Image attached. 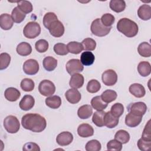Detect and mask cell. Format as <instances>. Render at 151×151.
<instances>
[{
    "label": "cell",
    "mask_w": 151,
    "mask_h": 151,
    "mask_svg": "<svg viewBox=\"0 0 151 151\" xmlns=\"http://www.w3.org/2000/svg\"><path fill=\"white\" fill-rule=\"evenodd\" d=\"M22 127L33 132H42L47 126L45 119L37 113H28L24 115L21 119Z\"/></svg>",
    "instance_id": "cell-1"
},
{
    "label": "cell",
    "mask_w": 151,
    "mask_h": 151,
    "mask_svg": "<svg viewBox=\"0 0 151 151\" xmlns=\"http://www.w3.org/2000/svg\"><path fill=\"white\" fill-rule=\"evenodd\" d=\"M117 29L120 32L129 38L135 37L139 31L137 24L127 18H123L117 22Z\"/></svg>",
    "instance_id": "cell-2"
},
{
    "label": "cell",
    "mask_w": 151,
    "mask_h": 151,
    "mask_svg": "<svg viewBox=\"0 0 151 151\" xmlns=\"http://www.w3.org/2000/svg\"><path fill=\"white\" fill-rule=\"evenodd\" d=\"M111 28V27H105L101 23L100 18H96L92 22L90 29L93 35L101 37L109 34Z\"/></svg>",
    "instance_id": "cell-3"
},
{
    "label": "cell",
    "mask_w": 151,
    "mask_h": 151,
    "mask_svg": "<svg viewBox=\"0 0 151 151\" xmlns=\"http://www.w3.org/2000/svg\"><path fill=\"white\" fill-rule=\"evenodd\" d=\"M41 33L40 24L34 21L29 22L24 27L23 29L24 35L29 39H33L38 37Z\"/></svg>",
    "instance_id": "cell-4"
},
{
    "label": "cell",
    "mask_w": 151,
    "mask_h": 151,
    "mask_svg": "<svg viewBox=\"0 0 151 151\" xmlns=\"http://www.w3.org/2000/svg\"><path fill=\"white\" fill-rule=\"evenodd\" d=\"M4 127L9 133H16L20 128V123L17 117L9 115L4 120Z\"/></svg>",
    "instance_id": "cell-5"
},
{
    "label": "cell",
    "mask_w": 151,
    "mask_h": 151,
    "mask_svg": "<svg viewBox=\"0 0 151 151\" xmlns=\"http://www.w3.org/2000/svg\"><path fill=\"white\" fill-rule=\"evenodd\" d=\"M38 90L42 96L48 97L54 94L55 91V86L50 80H44L40 83Z\"/></svg>",
    "instance_id": "cell-6"
},
{
    "label": "cell",
    "mask_w": 151,
    "mask_h": 151,
    "mask_svg": "<svg viewBox=\"0 0 151 151\" xmlns=\"http://www.w3.org/2000/svg\"><path fill=\"white\" fill-rule=\"evenodd\" d=\"M66 70L67 73L73 75L76 73L81 72L84 70V66L78 59H71L66 64Z\"/></svg>",
    "instance_id": "cell-7"
},
{
    "label": "cell",
    "mask_w": 151,
    "mask_h": 151,
    "mask_svg": "<svg viewBox=\"0 0 151 151\" xmlns=\"http://www.w3.org/2000/svg\"><path fill=\"white\" fill-rule=\"evenodd\" d=\"M40 66L38 61L34 59H28L23 64L22 69L27 75H35L39 71Z\"/></svg>",
    "instance_id": "cell-8"
},
{
    "label": "cell",
    "mask_w": 151,
    "mask_h": 151,
    "mask_svg": "<svg viewBox=\"0 0 151 151\" xmlns=\"http://www.w3.org/2000/svg\"><path fill=\"white\" fill-rule=\"evenodd\" d=\"M101 79L104 85L107 86H112L117 83V75L114 70L109 69L103 73Z\"/></svg>",
    "instance_id": "cell-9"
},
{
    "label": "cell",
    "mask_w": 151,
    "mask_h": 151,
    "mask_svg": "<svg viewBox=\"0 0 151 151\" xmlns=\"http://www.w3.org/2000/svg\"><path fill=\"white\" fill-rule=\"evenodd\" d=\"M127 109L129 112L143 116L147 111V106L144 102L138 101L129 104Z\"/></svg>",
    "instance_id": "cell-10"
},
{
    "label": "cell",
    "mask_w": 151,
    "mask_h": 151,
    "mask_svg": "<svg viewBox=\"0 0 151 151\" xmlns=\"http://www.w3.org/2000/svg\"><path fill=\"white\" fill-rule=\"evenodd\" d=\"M50 34L54 37H61L64 33V27L63 23L57 20L53 22L48 29Z\"/></svg>",
    "instance_id": "cell-11"
},
{
    "label": "cell",
    "mask_w": 151,
    "mask_h": 151,
    "mask_svg": "<svg viewBox=\"0 0 151 151\" xmlns=\"http://www.w3.org/2000/svg\"><path fill=\"white\" fill-rule=\"evenodd\" d=\"M73 140V135L69 132H63L58 134L56 137L57 143L61 146L70 145Z\"/></svg>",
    "instance_id": "cell-12"
},
{
    "label": "cell",
    "mask_w": 151,
    "mask_h": 151,
    "mask_svg": "<svg viewBox=\"0 0 151 151\" xmlns=\"http://www.w3.org/2000/svg\"><path fill=\"white\" fill-rule=\"evenodd\" d=\"M142 116L129 112L125 117V124L130 127H135L139 125L142 120Z\"/></svg>",
    "instance_id": "cell-13"
},
{
    "label": "cell",
    "mask_w": 151,
    "mask_h": 151,
    "mask_svg": "<svg viewBox=\"0 0 151 151\" xmlns=\"http://www.w3.org/2000/svg\"><path fill=\"white\" fill-rule=\"evenodd\" d=\"M65 97L67 100L71 104L77 103L81 99V93L76 88H70L65 93Z\"/></svg>",
    "instance_id": "cell-14"
},
{
    "label": "cell",
    "mask_w": 151,
    "mask_h": 151,
    "mask_svg": "<svg viewBox=\"0 0 151 151\" xmlns=\"http://www.w3.org/2000/svg\"><path fill=\"white\" fill-rule=\"evenodd\" d=\"M35 104L34 98L31 95H25L21 100L19 106L21 110L24 111H28L31 109Z\"/></svg>",
    "instance_id": "cell-15"
},
{
    "label": "cell",
    "mask_w": 151,
    "mask_h": 151,
    "mask_svg": "<svg viewBox=\"0 0 151 151\" xmlns=\"http://www.w3.org/2000/svg\"><path fill=\"white\" fill-rule=\"evenodd\" d=\"M77 133L81 137H88L93 135L94 129L91 125L87 123H83L78 126Z\"/></svg>",
    "instance_id": "cell-16"
},
{
    "label": "cell",
    "mask_w": 151,
    "mask_h": 151,
    "mask_svg": "<svg viewBox=\"0 0 151 151\" xmlns=\"http://www.w3.org/2000/svg\"><path fill=\"white\" fill-rule=\"evenodd\" d=\"M129 92L137 98H142L145 96L146 90L145 87L139 83H134L130 86Z\"/></svg>",
    "instance_id": "cell-17"
},
{
    "label": "cell",
    "mask_w": 151,
    "mask_h": 151,
    "mask_svg": "<svg viewBox=\"0 0 151 151\" xmlns=\"http://www.w3.org/2000/svg\"><path fill=\"white\" fill-rule=\"evenodd\" d=\"M84 81V78L83 76L79 73H76L71 76L69 82V86L72 88H80L83 86Z\"/></svg>",
    "instance_id": "cell-18"
},
{
    "label": "cell",
    "mask_w": 151,
    "mask_h": 151,
    "mask_svg": "<svg viewBox=\"0 0 151 151\" xmlns=\"http://www.w3.org/2000/svg\"><path fill=\"white\" fill-rule=\"evenodd\" d=\"M119 119L113 116L110 111L106 112L104 117V125L109 129L115 127L119 124Z\"/></svg>",
    "instance_id": "cell-19"
},
{
    "label": "cell",
    "mask_w": 151,
    "mask_h": 151,
    "mask_svg": "<svg viewBox=\"0 0 151 151\" xmlns=\"http://www.w3.org/2000/svg\"><path fill=\"white\" fill-rule=\"evenodd\" d=\"M14 24L12 17L8 14H2L0 16V27L4 30L10 29Z\"/></svg>",
    "instance_id": "cell-20"
},
{
    "label": "cell",
    "mask_w": 151,
    "mask_h": 151,
    "mask_svg": "<svg viewBox=\"0 0 151 151\" xmlns=\"http://www.w3.org/2000/svg\"><path fill=\"white\" fill-rule=\"evenodd\" d=\"M138 17L143 21L149 20L151 18V7L147 4L142 5L137 10Z\"/></svg>",
    "instance_id": "cell-21"
},
{
    "label": "cell",
    "mask_w": 151,
    "mask_h": 151,
    "mask_svg": "<svg viewBox=\"0 0 151 151\" xmlns=\"http://www.w3.org/2000/svg\"><path fill=\"white\" fill-rule=\"evenodd\" d=\"M21 93L19 91L14 87H8L4 92L5 99L9 101H15L20 97Z\"/></svg>",
    "instance_id": "cell-22"
},
{
    "label": "cell",
    "mask_w": 151,
    "mask_h": 151,
    "mask_svg": "<svg viewBox=\"0 0 151 151\" xmlns=\"http://www.w3.org/2000/svg\"><path fill=\"white\" fill-rule=\"evenodd\" d=\"M93 114V108L90 105L85 104L79 107L77 111L78 116L81 119H88Z\"/></svg>",
    "instance_id": "cell-23"
},
{
    "label": "cell",
    "mask_w": 151,
    "mask_h": 151,
    "mask_svg": "<svg viewBox=\"0 0 151 151\" xmlns=\"http://www.w3.org/2000/svg\"><path fill=\"white\" fill-rule=\"evenodd\" d=\"M16 50L19 55L27 56L31 53L32 47L29 43L22 42L17 45Z\"/></svg>",
    "instance_id": "cell-24"
},
{
    "label": "cell",
    "mask_w": 151,
    "mask_h": 151,
    "mask_svg": "<svg viewBox=\"0 0 151 151\" xmlns=\"http://www.w3.org/2000/svg\"><path fill=\"white\" fill-rule=\"evenodd\" d=\"M42 64L45 70L52 71L54 70L57 66V60L51 56H48L43 60Z\"/></svg>",
    "instance_id": "cell-25"
},
{
    "label": "cell",
    "mask_w": 151,
    "mask_h": 151,
    "mask_svg": "<svg viewBox=\"0 0 151 151\" xmlns=\"http://www.w3.org/2000/svg\"><path fill=\"white\" fill-rule=\"evenodd\" d=\"M45 104L51 109H57L61 104V99L58 96H51L45 99Z\"/></svg>",
    "instance_id": "cell-26"
},
{
    "label": "cell",
    "mask_w": 151,
    "mask_h": 151,
    "mask_svg": "<svg viewBox=\"0 0 151 151\" xmlns=\"http://www.w3.org/2000/svg\"><path fill=\"white\" fill-rule=\"evenodd\" d=\"M95 60L94 55L90 51H84L82 52L80 56V61L83 65L89 66L94 63Z\"/></svg>",
    "instance_id": "cell-27"
},
{
    "label": "cell",
    "mask_w": 151,
    "mask_h": 151,
    "mask_svg": "<svg viewBox=\"0 0 151 151\" xmlns=\"http://www.w3.org/2000/svg\"><path fill=\"white\" fill-rule=\"evenodd\" d=\"M110 9L115 12L123 11L126 8V2L123 0H111L109 3Z\"/></svg>",
    "instance_id": "cell-28"
},
{
    "label": "cell",
    "mask_w": 151,
    "mask_h": 151,
    "mask_svg": "<svg viewBox=\"0 0 151 151\" xmlns=\"http://www.w3.org/2000/svg\"><path fill=\"white\" fill-rule=\"evenodd\" d=\"M137 51L142 57H149L151 56V45L147 42H143L139 45Z\"/></svg>",
    "instance_id": "cell-29"
},
{
    "label": "cell",
    "mask_w": 151,
    "mask_h": 151,
    "mask_svg": "<svg viewBox=\"0 0 151 151\" xmlns=\"http://www.w3.org/2000/svg\"><path fill=\"white\" fill-rule=\"evenodd\" d=\"M137 71L142 77H147L151 73L150 64L147 61H141L137 66Z\"/></svg>",
    "instance_id": "cell-30"
},
{
    "label": "cell",
    "mask_w": 151,
    "mask_h": 151,
    "mask_svg": "<svg viewBox=\"0 0 151 151\" xmlns=\"http://www.w3.org/2000/svg\"><path fill=\"white\" fill-rule=\"evenodd\" d=\"M91 104L92 107L97 110H104L108 105L107 103L102 100L101 97L99 96H97L92 98L91 100Z\"/></svg>",
    "instance_id": "cell-31"
},
{
    "label": "cell",
    "mask_w": 151,
    "mask_h": 151,
    "mask_svg": "<svg viewBox=\"0 0 151 151\" xmlns=\"http://www.w3.org/2000/svg\"><path fill=\"white\" fill-rule=\"evenodd\" d=\"M106 112L103 110H97L93 113L92 121L97 127L104 126V117Z\"/></svg>",
    "instance_id": "cell-32"
},
{
    "label": "cell",
    "mask_w": 151,
    "mask_h": 151,
    "mask_svg": "<svg viewBox=\"0 0 151 151\" xmlns=\"http://www.w3.org/2000/svg\"><path fill=\"white\" fill-rule=\"evenodd\" d=\"M117 96V94L115 91L109 89L103 91L100 97L104 102L109 103L114 101L116 99Z\"/></svg>",
    "instance_id": "cell-33"
},
{
    "label": "cell",
    "mask_w": 151,
    "mask_h": 151,
    "mask_svg": "<svg viewBox=\"0 0 151 151\" xmlns=\"http://www.w3.org/2000/svg\"><path fill=\"white\" fill-rule=\"evenodd\" d=\"M67 47L69 52L74 54H78L83 50L81 43L77 41H71L67 44Z\"/></svg>",
    "instance_id": "cell-34"
},
{
    "label": "cell",
    "mask_w": 151,
    "mask_h": 151,
    "mask_svg": "<svg viewBox=\"0 0 151 151\" xmlns=\"http://www.w3.org/2000/svg\"><path fill=\"white\" fill-rule=\"evenodd\" d=\"M11 17L14 22L19 24L24 20L26 14L21 11L17 6H16L12 11Z\"/></svg>",
    "instance_id": "cell-35"
},
{
    "label": "cell",
    "mask_w": 151,
    "mask_h": 151,
    "mask_svg": "<svg viewBox=\"0 0 151 151\" xmlns=\"http://www.w3.org/2000/svg\"><path fill=\"white\" fill-rule=\"evenodd\" d=\"M114 139L120 142L122 144H125L129 141L130 134L124 130H119L115 134Z\"/></svg>",
    "instance_id": "cell-36"
},
{
    "label": "cell",
    "mask_w": 151,
    "mask_h": 151,
    "mask_svg": "<svg viewBox=\"0 0 151 151\" xmlns=\"http://www.w3.org/2000/svg\"><path fill=\"white\" fill-rule=\"evenodd\" d=\"M17 7L25 14L31 12L33 9L32 4L29 1L25 0L17 2Z\"/></svg>",
    "instance_id": "cell-37"
},
{
    "label": "cell",
    "mask_w": 151,
    "mask_h": 151,
    "mask_svg": "<svg viewBox=\"0 0 151 151\" xmlns=\"http://www.w3.org/2000/svg\"><path fill=\"white\" fill-rule=\"evenodd\" d=\"M57 20H58V18L55 13L51 12H47L43 17V25L46 28L48 29L50 25Z\"/></svg>",
    "instance_id": "cell-38"
},
{
    "label": "cell",
    "mask_w": 151,
    "mask_h": 151,
    "mask_svg": "<svg viewBox=\"0 0 151 151\" xmlns=\"http://www.w3.org/2000/svg\"><path fill=\"white\" fill-rule=\"evenodd\" d=\"M101 88V84L97 80L92 79L90 80L86 87V89L88 92L90 93H95L98 92Z\"/></svg>",
    "instance_id": "cell-39"
},
{
    "label": "cell",
    "mask_w": 151,
    "mask_h": 151,
    "mask_svg": "<svg viewBox=\"0 0 151 151\" xmlns=\"http://www.w3.org/2000/svg\"><path fill=\"white\" fill-rule=\"evenodd\" d=\"M21 88L22 90L28 92L34 90L35 87V83L32 80L28 78H24L20 84Z\"/></svg>",
    "instance_id": "cell-40"
},
{
    "label": "cell",
    "mask_w": 151,
    "mask_h": 151,
    "mask_svg": "<svg viewBox=\"0 0 151 151\" xmlns=\"http://www.w3.org/2000/svg\"><path fill=\"white\" fill-rule=\"evenodd\" d=\"M81 44L83 45V50L87 51H93L96 47V42L94 40L90 38H87L83 40Z\"/></svg>",
    "instance_id": "cell-41"
},
{
    "label": "cell",
    "mask_w": 151,
    "mask_h": 151,
    "mask_svg": "<svg viewBox=\"0 0 151 151\" xmlns=\"http://www.w3.org/2000/svg\"><path fill=\"white\" fill-rule=\"evenodd\" d=\"M11 61V56L9 54L2 52L0 54V70L6 69L9 65Z\"/></svg>",
    "instance_id": "cell-42"
},
{
    "label": "cell",
    "mask_w": 151,
    "mask_h": 151,
    "mask_svg": "<svg viewBox=\"0 0 151 151\" xmlns=\"http://www.w3.org/2000/svg\"><path fill=\"white\" fill-rule=\"evenodd\" d=\"M110 111L113 116L119 118L124 112V106L120 103H116L111 106Z\"/></svg>",
    "instance_id": "cell-43"
},
{
    "label": "cell",
    "mask_w": 151,
    "mask_h": 151,
    "mask_svg": "<svg viewBox=\"0 0 151 151\" xmlns=\"http://www.w3.org/2000/svg\"><path fill=\"white\" fill-rule=\"evenodd\" d=\"M85 147L87 151H99L101 149V145L97 140L93 139L88 141Z\"/></svg>",
    "instance_id": "cell-44"
},
{
    "label": "cell",
    "mask_w": 151,
    "mask_h": 151,
    "mask_svg": "<svg viewBox=\"0 0 151 151\" xmlns=\"http://www.w3.org/2000/svg\"><path fill=\"white\" fill-rule=\"evenodd\" d=\"M100 20L103 25L107 27H111V25L114 24L115 18L112 14L106 13L102 15L101 18H100Z\"/></svg>",
    "instance_id": "cell-45"
},
{
    "label": "cell",
    "mask_w": 151,
    "mask_h": 151,
    "mask_svg": "<svg viewBox=\"0 0 151 151\" xmlns=\"http://www.w3.org/2000/svg\"><path fill=\"white\" fill-rule=\"evenodd\" d=\"M48 42L47 41L44 39H41L38 40L35 44V47L36 50L40 53L45 52L48 49Z\"/></svg>",
    "instance_id": "cell-46"
},
{
    "label": "cell",
    "mask_w": 151,
    "mask_h": 151,
    "mask_svg": "<svg viewBox=\"0 0 151 151\" xmlns=\"http://www.w3.org/2000/svg\"><path fill=\"white\" fill-rule=\"evenodd\" d=\"M54 51L59 55H65L69 52L67 45L63 43H57L54 46Z\"/></svg>",
    "instance_id": "cell-47"
},
{
    "label": "cell",
    "mask_w": 151,
    "mask_h": 151,
    "mask_svg": "<svg viewBox=\"0 0 151 151\" xmlns=\"http://www.w3.org/2000/svg\"><path fill=\"white\" fill-rule=\"evenodd\" d=\"M107 149L108 150L120 151L122 149V144L115 139L111 140L107 143Z\"/></svg>",
    "instance_id": "cell-48"
},
{
    "label": "cell",
    "mask_w": 151,
    "mask_h": 151,
    "mask_svg": "<svg viewBox=\"0 0 151 151\" xmlns=\"http://www.w3.org/2000/svg\"><path fill=\"white\" fill-rule=\"evenodd\" d=\"M138 148L142 151H147L151 146V141L146 140L142 138L139 139L137 142Z\"/></svg>",
    "instance_id": "cell-49"
},
{
    "label": "cell",
    "mask_w": 151,
    "mask_h": 151,
    "mask_svg": "<svg viewBox=\"0 0 151 151\" xmlns=\"http://www.w3.org/2000/svg\"><path fill=\"white\" fill-rule=\"evenodd\" d=\"M150 120H149L146 124L143 133L142 138L148 141H151V130H150Z\"/></svg>",
    "instance_id": "cell-50"
},
{
    "label": "cell",
    "mask_w": 151,
    "mask_h": 151,
    "mask_svg": "<svg viewBox=\"0 0 151 151\" xmlns=\"http://www.w3.org/2000/svg\"><path fill=\"white\" fill-rule=\"evenodd\" d=\"M22 150L24 151H40V148L37 143L28 142L24 145Z\"/></svg>",
    "instance_id": "cell-51"
}]
</instances>
